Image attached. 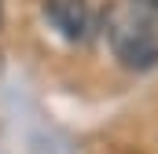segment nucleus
<instances>
[{
	"instance_id": "obj_1",
	"label": "nucleus",
	"mask_w": 158,
	"mask_h": 154,
	"mask_svg": "<svg viewBox=\"0 0 158 154\" xmlns=\"http://www.w3.org/2000/svg\"><path fill=\"white\" fill-rule=\"evenodd\" d=\"M107 40L125 70H151L158 66V15L136 7L132 0H118L107 7Z\"/></svg>"
},
{
	"instance_id": "obj_2",
	"label": "nucleus",
	"mask_w": 158,
	"mask_h": 154,
	"mask_svg": "<svg viewBox=\"0 0 158 154\" xmlns=\"http://www.w3.org/2000/svg\"><path fill=\"white\" fill-rule=\"evenodd\" d=\"M44 15L63 40H85L92 30V15L85 0H44Z\"/></svg>"
},
{
	"instance_id": "obj_4",
	"label": "nucleus",
	"mask_w": 158,
	"mask_h": 154,
	"mask_svg": "<svg viewBox=\"0 0 158 154\" xmlns=\"http://www.w3.org/2000/svg\"><path fill=\"white\" fill-rule=\"evenodd\" d=\"M0 22H4V4H0Z\"/></svg>"
},
{
	"instance_id": "obj_3",
	"label": "nucleus",
	"mask_w": 158,
	"mask_h": 154,
	"mask_svg": "<svg viewBox=\"0 0 158 154\" xmlns=\"http://www.w3.org/2000/svg\"><path fill=\"white\" fill-rule=\"evenodd\" d=\"M136 7H143V11H151V15H158V0H132Z\"/></svg>"
}]
</instances>
